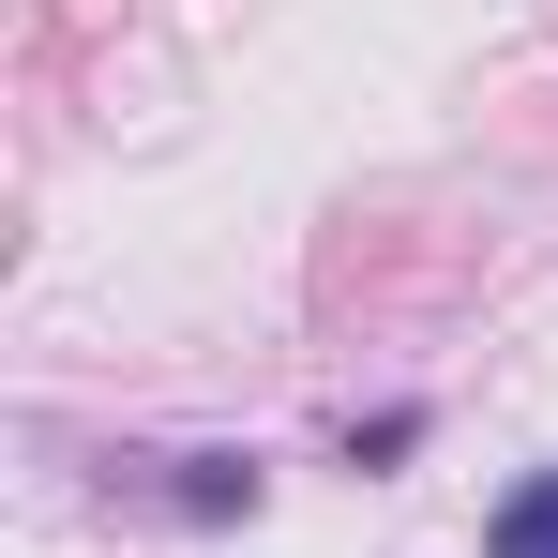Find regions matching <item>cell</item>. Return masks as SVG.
Listing matches in <instances>:
<instances>
[{
	"mask_svg": "<svg viewBox=\"0 0 558 558\" xmlns=\"http://www.w3.org/2000/svg\"><path fill=\"white\" fill-rule=\"evenodd\" d=\"M106 483H136V498H167L196 529H227V513H257V453H121Z\"/></svg>",
	"mask_w": 558,
	"mask_h": 558,
	"instance_id": "obj_1",
	"label": "cell"
},
{
	"mask_svg": "<svg viewBox=\"0 0 558 558\" xmlns=\"http://www.w3.org/2000/svg\"><path fill=\"white\" fill-rule=\"evenodd\" d=\"M483 558H558V468H529V483L498 498V529H483Z\"/></svg>",
	"mask_w": 558,
	"mask_h": 558,
	"instance_id": "obj_2",
	"label": "cell"
}]
</instances>
